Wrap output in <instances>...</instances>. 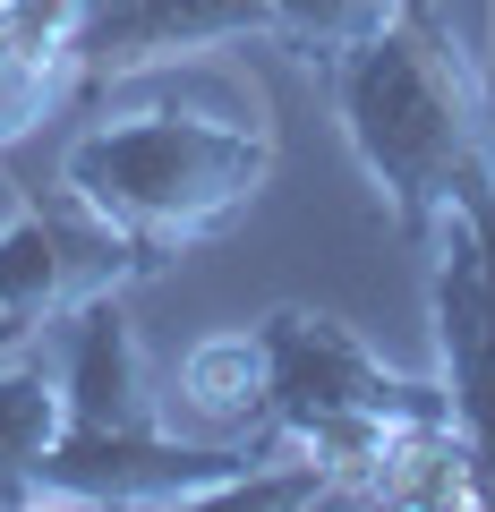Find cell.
Segmentation results:
<instances>
[{
	"label": "cell",
	"instance_id": "obj_10",
	"mask_svg": "<svg viewBox=\"0 0 495 512\" xmlns=\"http://www.w3.org/2000/svg\"><path fill=\"white\" fill-rule=\"evenodd\" d=\"M60 427H69V376L43 359L0 367V504H26V487H35L43 453L60 444Z\"/></svg>",
	"mask_w": 495,
	"mask_h": 512
},
{
	"label": "cell",
	"instance_id": "obj_7",
	"mask_svg": "<svg viewBox=\"0 0 495 512\" xmlns=\"http://www.w3.org/2000/svg\"><path fill=\"white\" fill-rule=\"evenodd\" d=\"M222 43H274V9L265 0H86L77 69L86 86H129Z\"/></svg>",
	"mask_w": 495,
	"mask_h": 512
},
{
	"label": "cell",
	"instance_id": "obj_2",
	"mask_svg": "<svg viewBox=\"0 0 495 512\" xmlns=\"http://www.w3.org/2000/svg\"><path fill=\"white\" fill-rule=\"evenodd\" d=\"M325 86L367 188L410 248H427L453 197L495 188V77L444 0H402L367 43L333 60Z\"/></svg>",
	"mask_w": 495,
	"mask_h": 512
},
{
	"label": "cell",
	"instance_id": "obj_11",
	"mask_svg": "<svg viewBox=\"0 0 495 512\" xmlns=\"http://www.w3.org/2000/svg\"><path fill=\"white\" fill-rule=\"evenodd\" d=\"M265 9H274L282 52H299L308 69H333V60H342L350 43H367L402 0H265Z\"/></svg>",
	"mask_w": 495,
	"mask_h": 512
},
{
	"label": "cell",
	"instance_id": "obj_8",
	"mask_svg": "<svg viewBox=\"0 0 495 512\" xmlns=\"http://www.w3.org/2000/svg\"><path fill=\"white\" fill-rule=\"evenodd\" d=\"M77 35H86V0H0V154L86 86Z\"/></svg>",
	"mask_w": 495,
	"mask_h": 512
},
{
	"label": "cell",
	"instance_id": "obj_5",
	"mask_svg": "<svg viewBox=\"0 0 495 512\" xmlns=\"http://www.w3.org/2000/svg\"><path fill=\"white\" fill-rule=\"evenodd\" d=\"M146 274H163V256L120 222H103L86 197H69V188L18 197L0 222V350L43 325H69L86 299L129 291Z\"/></svg>",
	"mask_w": 495,
	"mask_h": 512
},
{
	"label": "cell",
	"instance_id": "obj_9",
	"mask_svg": "<svg viewBox=\"0 0 495 512\" xmlns=\"http://www.w3.org/2000/svg\"><path fill=\"white\" fill-rule=\"evenodd\" d=\"M265 393H274V367H265V333H214L180 359V402L197 427L214 436H265Z\"/></svg>",
	"mask_w": 495,
	"mask_h": 512
},
{
	"label": "cell",
	"instance_id": "obj_6",
	"mask_svg": "<svg viewBox=\"0 0 495 512\" xmlns=\"http://www.w3.org/2000/svg\"><path fill=\"white\" fill-rule=\"evenodd\" d=\"M427 308H436V376L453 427L478 461V512H495V188H470L427 231Z\"/></svg>",
	"mask_w": 495,
	"mask_h": 512
},
{
	"label": "cell",
	"instance_id": "obj_3",
	"mask_svg": "<svg viewBox=\"0 0 495 512\" xmlns=\"http://www.w3.org/2000/svg\"><path fill=\"white\" fill-rule=\"evenodd\" d=\"M274 154L282 146L257 94H239V103H137V111H103L60 154V188L171 265L180 248L231 231L265 197Z\"/></svg>",
	"mask_w": 495,
	"mask_h": 512
},
{
	"label": "cell",
	"instance_id": "obj_1",
	"mask_svg": "<svg viewBox=\"0 0 495 512\" xmlns=\"http://www.w3.org/2000/svg\"><path fill=\"white\" fill-rule=\"evenodd\" d=\"M69 427L43 453L26 504H333L325 470L308 453H291L282 436H214L188 444L163 427L146 393V350L120 308V291L86 299L69 316Z\"/></svg>",
	"mask_w": 495,
	"mask_h": 512
},
{
	"label": "cell",
	"instance_id": "obj_4",
	"mask_svg": "<svg viewBox=\"0 0 495 512\" xmlns=\"http://www.w3.org/2000/svg\"><path fill=\"white\" fill-rule=\"evenodd\" d=\"M257 333H265V367H274L265 436H282L291 453H308L316 470H325L333 504H376V478H385L393 436L419 427V419H453L444 376H402V367H385L325 308H274Z\"/></svg>",
	"mask_w": 495,
	"mask_h": 512
}]
</instances>
